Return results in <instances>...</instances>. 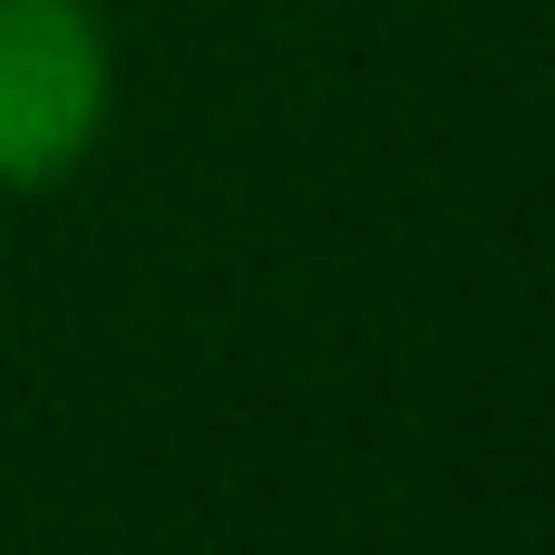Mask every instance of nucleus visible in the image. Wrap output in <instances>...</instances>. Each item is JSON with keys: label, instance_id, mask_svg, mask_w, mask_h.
<instances>
[{"label": "nucleus", "instance_id": "f257e3e1", "mask_svg": "<svg viewBox=\"0 0 555 555\" xmlns=\"http://www.w3.org/2000/svg\"><path fill=\"white\" fill-rule=\"evenodd\" d=\"M107 20L98 0H0V195H49L107 137Z\"/></svg>", "mask_w": 555, "mask_h": 555}]
</instances>
